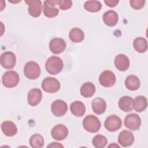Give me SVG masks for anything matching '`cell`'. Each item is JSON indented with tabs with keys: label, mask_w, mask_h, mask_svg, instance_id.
Returning a JSON list of instances; mask_svg holds the SVG:
<instances>
[{
	"label": "cell",
	"mask_w": 148,
	"mask_h": 148,
	"mask_svg": "<svg viewBox=\"0 0 148 148\" xmlns=\"http://www.w3.org/2000/svg\"><path fill=\"white\" fill-rule=\"evenodd\" d=\"M63 67V61L57 56H52L49 57L45 64L46 71L53 75H57L61 72Z\"/></svg>",
	"instance_id": "6da1fadb"
},
{
	"label": "cell",
	"mask_w": 148,
	"mask_h": 148,
	"mask_svg": "<svg viewBox=\"0 0 148 148\" xmlns=\"http://www.w3.org/2000/svg\"><path fill=\"white\" fill-rule=\"evenodd\" d=\"M83 126L86 131L91 133H95L99 130L101 124L97 117L90 114L86 116L83 119Z\"/></svg>",
	"instance_id": "7a4b0ae2"
},
{
	"label": "cell",
	"mask_w": 148,
	"mask_h": 148,
	"mask_svg": "<svg viewBox=\"0 0 148 148\" xmlns=\"http://www.w3.org/2000/svg\"><path fill=\"white\" fill-rule=\"evenodd\" d=\"M41 72L39 64L35 61L27 62L24 67V73L29 79L35 80L39 77Z\"/></svg>",
	"instance_id": "3957f363"
},
{
	"label": "cell",
	"mask_w": 148,
	"mask_h": 148,
	"mask_svg": "<svg viewBox=\"0 0 148 148\" xmlns=\"http://www.w3.org/2000/svg\"><path fill=\"white\" fill-rule=\"evenodd\" d=\"M20 81L18 74L14 71L6 72L2 77V82L3 86L6 88H13L16 87Z\"/></svg>",
	"instance_id": "277c9868"
},
{
	"label": "cell",
	"mask_w": 148,
	"mask_h": 148,
	"mask_svg": "<svg viewBox=\"0 0 148 148\" xmlns=\"http://www.w3.org/2000/svg\"><path fill=\"white\" fill-rule=\"evenodd\" d=\"M42 89L48 93H54L58 91L60 88V82L54 77H47L45 78L42 82Z\"/></svg>",
	"instance_id": "5b68a950"
},
{
	"label": "cell",
	"mask_w": 148,
	"mask_h": 148,
	"mask_svg": "<svg viewBox=\"0 0 148 148\" xmlns=\"http://www.w3.org/2000/svg\"><path fill=\"white\" fill-rule=\"evenodd\" d=\"M124 123L128 129L135 131L140 128L142 121L139 115L135 113H131L126 116Z\"/></svg>",
	"instance_id": "8992f818"
},
{
	"label": "cell",
	"mask_w": 148,
	"mask_h": 148,
	"mask_svg": "<svg viewBox=\"0 0 148 148\" xmlns=\"http://www.w3.org/2000/svg\"><path fill=\"white\" fill-rule=\"evenodd\" d=\"M1 65L6 69H10L14 68L16 63V57L15 54L11 51L3 53L0 58Z\"/></svg>",
	"instance_id": "52a82bcc"
},
{
	"label": "cell",
	"mask_w": 148,
	"mask_h": 148,
	"mask_svg": "<svg viewBox=\"0 0 148 148\" xmlns=\"http://www.w3.org/2000/svg\"><path fill=\"white\" fill-rule=\"evenodd\" d=\"M58 0H47L44 2L43 13L45 16L52 18L57 16L58 14V9L56 7L58 5Z\"/></svg>",
	"instance_id": "ba28073f"
},
{
	"label": "cell",
	"mask_w": 148,
	"mask_h": 148,
	"mask_svg": "<svg viewBox=\"0 0 148 148\" xmlns=\"http://www.w3.org/2000/svg\"><path fill=\"white\" fill-rule=\"evenodd\" d=\"M122 125L121 119L114 114L109 116L105 120L104 126L110 132H114L119 130Z\"/></svg>",
	"instance_id": "9c48e42d"
},
{
	"label": "cell",
	"mask_w": 148,
	"mask_h": 148,
	"mask_svg": "<svg viewBox=\"0 0 148 148\" xmlns=\"http://www.w3.org/2000/svg\"><path fill=\"white\" fill-rule=\"evenodd\" d=\"M116 81V76L114 73L109 70L102 72L99 77V82L101 85L105 87H110L114 85Z\"/></svg>",
	"instance_id": "30bf717a"
},
{
	"label": "cell",
	"mask_w": 148,
	"mask_h": 148,
	"mask_svg": "<svg viewBox=\"0 0 148 148\" xmlns=\"http://www.w3.org/2000/svg\"><path fill=\"white\" fill-rule=\"evenodd\" d=\"M52 113L57 117L64 116L68 110V106L66 103L61 99L54 101L51 106Z\"/></svg>",
	"instance_id": "8fae6325"
},
{
	"label": "cell",
	"mask_w": 148,
	"mask_h": 148,
	"mask_svg": "<svg viewBox=\"0 0 148 148\" xmlns=\"http://www.w3.org/2000/svg\"><path fill=\"white\" fill-rule=\"evenodd\" d=\"M51 135L53 138L55 140H62L67 137L68 135V130L65 125L59 124L53 128Z\"/></svg>",
	"instance_id": "7c38bea8"
},
{
	"label": "cell",
	"mask_w": 148,
	"mask_h": 148,
	"mask_svg": "<svg viewBox=\"0 0 148 148\" xmlns=\"http://www.w3.org/2000/svg\"><path fill=\"white\" fill-rule=\"evenodd\" d=\"M25 2L28 5V13L34 17H39L42 11V2L39 0H28Z\"/></svg>",
	"instance_id": "4fadbf2b"
},
{
	"label": "cell",
	"mask_w": 148,
	"mask_h": 148,
	"mask_svg": "<svg viewBox=\"0 0 148 148\" xmlns=\"http://www.w3.org/2000/svg\"><path fill=\"white\" fill-rule=\"evenodd\" d=\"M66 44L65 40L60 38L51 39L49 43V49L54 54H60L66 49Z\"/></svg>",
	"instance_id": "5bb4252c"
},
{
	"label": "cell",
	"mask_w": 148,
	"mask_h": 148,
	"mask_svg": "<svg viewBox=\"0 0 148 148\" xmlns=\"http://www.w3.org/2000/svg\"><path fill=\"white\" fill-rule=\"evenodd\" d=\"M134 140L133 134L128 130L122 131L118 136V142L123 147L131 146L133 144Z\"/></svg>",
	"instance_id": "9a60e30c"
},
{
	"label": "cell",
	"mask_w": 148,
	"mask_h": 148,
	"mask_svg": "<svg viewBox=\"0 0 148 148\" xmlns=\"http://www.w3.org/2000/svg\"><path fill=\"white\" fill-rule=\"evenodd\" d=\"M42 99V92L39 88H35L29 90L28 93L27 101L29 105L32 106L38 105Z\"/></svg>",
	"instance_id": "2e32d148"
},
{
	"label": "cell",
	"mask_w": 148,
	"mask_h": 148,
	"mask_svg": "<svg viewBox=\"0 0 148 148\" xmlns=\"http://www.w3.org/2000/svg\"><path fill=\"white\" fill-rule=\"evenodd\" d=\"M114 64L116 68L120 71H125L130 66L128 57L124 54H119L114 58Z\"/></svg>",
	"instance_id": "e0dca14e"
},
{
	"label": "cell",
	"mask_w": 148,
	"mask_h": 148,
	"mask_svg": "<svg viewBox=\"0 0 148 148\" xmlns=\"http://www.w3.org/2000/svg\"><path fill=\"white\" fill-rule=\"evenodd\" d=\"M119 108L125 112H131L134 106V99L129 96H123L121 97L118 102Z\"/></svg>",
	"instance_id": "ac0fdd59"
},
{
	"label": "cell",
	"mask_w": 148,
	"mask_h": 148,
	"mask_svg": "<svg viewBox=\"0 0 148 148\" xmlns=\"http://www.w3.org/2000/svg\"><path fill=\"white\" fill-rule=\"evenodd\" d=\"M91 108L93 112L97 114H103L106 109L105 101L100 97L94 98L91 102Z\"/></svg>",
	"instance_id": "d6986e66"
},
{
	"label": "cell",
	"mask_w": 148,
	"mask_h": 148,
	"mask_svg": "<svg viewBox=\"0 0 148 148\" xmlns=\"http://www.w3.org/2000/svg\"><path fill=\"white\" fill-rule=\"evenodd\" d=\"M103 20L106 25L113 27L116 25L117 23L119 16L115 11L110 10L104 13L103 15Z\"/></svg>",
	"instance_id": "ffe728a7"
},
{
	"label": "cell",
	"mask_w": 148,
	"mask_h": 148,
	"mask_svg": "<svg viewBox=\"0 0 148 148\" xmlns=\"http://www.w3.org/2000/svg\"><path fill=\"white\" fill-rule=\"evenodd\" d=\"M1 130L3 134L7 136H13L17 132V128L11 121H5L2 123Z\"/></svg>",
	"instance_id": "44dd1931"
},
{
	"label": "cell",
	"mask_w": 148,
	"mask_h": 148,
	"mask_svg": "<svg viewBox=\"0 0 148 148\" xmlns=\"http://www.w3.org/2000/svg\"><path fill=\"white\" fill-rule=\"evenodd\" d=\"M70 110L74 116L76 117H82L85 114L86 107L82 102L76 101L71 104Z\"/></svg>",
	"instance_id": "7402d4cb"
},
{
	"label": "cell",
	"mask_w": 148,
	"mask_h": 148,
	"mask_svg": "<svg viewBox=\"0 0 148 148\" xmlns=\"http://www.w3.org/2000/svg\"><path fill=\"white\" fill-rule=\"evenodd\" d=\"M125 86L128 90L135 91L139 88L140 82L136 76L130 75L125 79Z\"/></svg>",
	"instance_id": "603a6c76"
},
{
	"label": "cell",
	"mask_w": 148,
	"mask_h": 148,
	"mask_svg": "<svg viewBox=\"0 0 148 148\" xmlns=\"http://www.w3.org/2000/svg\"><path fill=\"white\" fill-rule=\"evenodd\" d=\"M80 94L84 98H90L95 92V87L91 82H86L80 87Z\"/></svg>",
	"instance_id": "cb8c5ba5"
},
{
	"label": "cell",
	"mask_w": 148,
	"mask_h": 148,
	"mask_svg": "<svg viewBox=\"0 0 148 148\" xmlns=\"http://www.w3.org/2000/svg\"><path fill=\"white\" fill-rule=\"evenodd\" d=\"M69 38L73 42L80 43L84 39V32L79 28H73L69 33Z\"/></svg>",
	"instance_id": "d4e9b609"
},
{
	"label": "cell",
	"mask_w": 148,
	"mask_h": 148,
	"mask_svg": "<svg viewBox=\"0 0 148 148\" xmlns=\"http://www.w3.org/2000/svg\"><path fill=\"white\" fill-rule=\"evenodd\" d=\"M133 46L137 52L140 53H145L147 49V40L142 37H138L134 39Z\"/></svg>",
	"instance_id": "484cf974"
},
{
	"label": "cell",
	"mask_w": 148,
	"mask_h": 148,
	"mask_svg": "<svg viewBox=\"0 0 148 148\" xmlns=\"http://www.w3.org/2000/svg\"><path fill=\"white\" fill-rule=\"evenodd\" d=\"M147 106V98L143 96H137L134 99V106L135 110L137 112H142L144 111Z\"/></svg>",
	"instance_id": "4316f807"
},
{
	"label": "cell",
	"mask_w": 148,
	"mask_h": 148,
	"mask_svg": "<svg viewBox=\"0 0 148 148\" xmlns=\"http://www.w3.org/2000/svg\"><path fill=\"white\" fill-rule=\"evenodd\" d=\"M84 9L90 12H99L102 8V5L98 1H87L84 3Z\"/></svg>",
	"instance_id": "83f0119b"
},
{
	"label": "cell",
	"mask_w": 148,
	"mask_h": 148,
	"mask_svg": "<svg viewBox=\"0 0 148 148\" xmlns=\"http://www.w3.org/2000/svg\"><path fill=\"white\" fill-rule=\"evenodd\" d=\"M29 144L32 147L40 148L44 145V139L43 136L39 134H35L32 135L29 139Z\"/></svg>",
	"instance_id": "f1b7e54d"
},
{
	"label": "cell",
	"mask_w": 148,
	"mask_h": 148,
	"mask_svg": "<svg viewBox=\"0 0 148 148\" xmlns=\"http://www.w3.org/2000/svg\"><path fill=\"white\" fill-rule=\"evenodd\" d=\"M92 143L94 146L97 148H103L107 145L108 139L105 136L99 134L93 138Z\"/></svg>",
	"instance_id": "f546056e"
},
{
	"label": "cell",
	"mask_w": 148,
	"mask_h": 148,
	"mask_svg": "<svg viewBox=\"0 0 148 148\" xmlns=\"http://www.w3.org/2000/svg\"><path fill=\"white\" fill-rule=\"evenodd\" d=\"M58 6L61 10H67L72 7V2L70 0H58Z\"/></svg>",
	"instance_id": "4dcf8cb0"
},
{
	"label": "cell",
	"mask_w": 148,
	"mask_h": 148,
	"mask_svg": "<svg viewBox=\"0 0 148 148\" xmlns=\"http://www.w3.org/2000/svg\"><path fill=\"white\" fill-rule=\"evenodd\" d=\"M131 6L135 10H139L142 9L145 3V0H131L130 1Z\"/></svg>",
	"instance_id": "1f68e13d"
},
{
	"label": "cell",
	"mask_w": 148,
	"mask_h": 148,
	"mask_svg": "<svg viewBox=\"0 0 148 148\" xmlns=\"http://www.w3.org/2000/svg\"><path fill=\"white\" fill-rule=\"evenodd\" d=\"M119 2L118 0H105L104 3L109 7L113 8L116 6Z\"/></svg>",
	"instance_id": "d6a6232c"
},
{
	"label": "cell",
	"mask_w": 148,
	"mask_h": 148,
	"mask_svg": "<svg viewBox=\"0 0 148 148\" xmlns=\"http://www.w3.org/2000/svg\"><path fill=\"white\" fill-rule=\"evenodd\" d=\"M64 146L57 142H53L47 146V147H63Z\"/></svg>",
	"instance_id": "836d02e7"
}]
</instances>
